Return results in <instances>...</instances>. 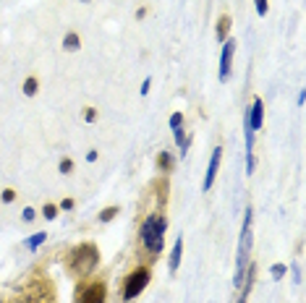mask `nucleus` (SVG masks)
<instances>
[{"label":"nucleus","instance_id":"f257e3e1","mask_svg":"<svg viewBox=\"0 0 306 303\" xmlns=\"http://www.w3.org/2000/svg\"><path fill=\"white\" fill-rule=\"evenodd\" d=\"M165 233H167V215L165 212H149L139 225V246L155 262L165 248Z\"/></svg>","mask_w":306,"mask_h":303},{"label":"nucleus","instance_id":"f03ea898","mask_svg":"<svg viewBox=\"0 0 306 303\" xmlns=\"http://www.w3.org/2000/svg\"><path fill=\"white\" fill-rule=\"evenodd\" d=\"M100 267V248L95 240H84V243L73 246L66 256V269L71 277H89L92 272Z\"/></svg>","mask_w":306,"mask_h":303},{"label":"nucleus","instance_id":"7ed1b4c3","mask_svg":"<svg viewBox=\"0 0 306 303\" xmlns=\"http://www.w3.org/2000/svg\"><path fill=\"white\" fill-rule=\"evenodd\" d=\"M251 220H254V209L251 204H246V212H243V227H241V243H238V256H236V277L233 285L241 287L243 272H246L249 264V251H251Z\"/></svg>","mask_w":306,"mask_h":303},{"label":"nucleus","instance_id":"20e7f679","mask_svg":"<svg viewBox=\"0 0 306 303\" xmlns=\"http://www.w3.org/2000/svg\"><path fill=\"white\" fill-rule=\"evenodd\" d=\"M149 280H152V267L149 264H136L128 275L123 277V290H120L123 303H131L134 298H139L147 290Z\"/></svg>","mask_w":306,"mask_h":303},{"label":"nucleus","instance_id":"39448f33","mask_svg":"<svg viewBox=\"0 0 306 303\" xmlns=\"http://www.w3.org/2000/svg\"><path fill=\"white\" fill-rule=\"evenodd\" d=\"M105 298H108L105 280H89L76 287V303H105Z\"/></svg>","mask_w":306,"mask_h":303},{"label":"nucleus","instance_id":"423d86ee","mask_svg":"<svg viewBox=\"0 0 306 303\" xmlns=\"http://www.w3.org/2000/svg\"><path fill=\"white\" fill-rule=\"evenodd\" d=\"M233 55H236V39L228 37L223 42V53H220V81L231 79V71H233Z\"/></svg>","mask_w":306,"mask_h":303},{"label":"nucleus","instance_id":"0eeeda50","mask_svg":"<svg viewBox=\"0 0 306 303\" xmlns=\"http://www.w3.org/2000/svg\"><path fill=\"white\" fill-rule=\"evenodd\" d=\"M223 146H215L212 149V157H209V165H207V173H204V180H202V191H212V186H215V178L220 173V162H223Z\"/></svg>","mask_w":306,"mask_h":303},{"label":"nucleus","instance_id":"6e6552de","mask_svg":"<svg viewBox=\"0 0 306 303\" xmlns=\"http://www.w3.org/2000/svg\"><path fill=\"white\" fill-rule=\"evenodd\" d=\"M246 118H249V126L254 128V133L265 126V99L262 97L251 99V108L246 110Z\"/></svg>","mask_w":306,"mask_h":303},{"label":"nucleus","instance_id":"1a4fd4ad","mask_svg":"<svg viewBox=\"0 0 306 303\" xmlns=\"http://www.w3.org/2000/svg\"><path fill=\"white\" fill-rule=\"evenodd\" d=\"M181 259H183V238L176 240L173 248H170V256H167V272H170V275H176V272H178Z\"/></svg>","mask_w":306,"mask_h":303},{"label":"nucleus","instance_id":"9d476101","mask_svg":"<svg viewBox=\"0 0 306 303\" xmlns=\"http://www.w3.org/2000/svg\"><path fill=\"white\" fill-rule=\"evenodd\" d=\"M155 168L162 173V175H167V173H173L176 170V157L170 155V152H157V157H155Z\"/></svg>","mask_w":306,"mask_h":303},{"label":"nucleus","instance_id":"9b49d317","mask_svg":"<svg viewBox=\"0 0 306 303\" xmlns=\"http://www.w3.org/2000/svg\"><path fill=\"white\" fill-rule=\"evenodd\" d=\"M231 26H233L231 13H220V16H217V26H215V37H217L220 44L228 39V34H231Z\"/></svg>","mask_w":306,"mask_h":303},{"label":"nucleus","instance_id":"f8f14e48","mask_svg":"<svg viewBox=\"0 0 306 303\" xmlns=\"http://www.w3.org/2000/svg\"><path fill=\"white\" fill-rule=\"evenodd\" d=\"M63 50L66 53H79L81 50V34L79 32H66V37H63Z\"/></svg>","mask_w":306,"mask_h":303},{"label":"nucleus","instance_id":"ddd939ff","mask_svg":"<svg viewBox=\"0 0 306 303\" xmlns=\"http://www.w3.org/2000/svg\"><path fill=\"white\" fill-rule=\"evenodd\" d=\"M21 92H24V97H37V94H39V79H37L34 73H29L26 79H24Z\"/></svg>","mask_w":306,"mask_h":303},{"label":"nucleus","instance_id":"4468645a","mask_svg":"<svg viewBox=\"0 0 306 303\" xmlns=\"http://www.w3.org/2000/svg\"><path fill=\"white\" fill-rule=\"evenodd\" d=\"M120 215V207L118 204H110V207H105V209H100V215H97V220L105 225V222H113L115 217Z\"/></svg>","mask_w":306,"mask_h":303},{"label":"nucleus","instance_id":"2eb2a0df","mask_svg":"<svg viewBox=\"0 0 306 303\" xmlns=\"http://www.w3.org/2000/svg\"><path fill=\"white\" fill-rule=\"evenodd\" d=\"M45 240H48V233H45V230H39V233H34L32 238H26V240H24V248L34 251V248H39V246L45 243Z\"/></svg>","mask_w":306,"mask_h":303},{"label":"nucleus","instance_id":"dca6fc26","mask_svg":"<svg viewBox=\"0 0 306 303\" xmlns=\"http://www.w3.org/2000/svg\"><path fill=\"white\" fill-rule=\"evenodd\" d=\"M39 215H42L45 220H55V217L60 215V209H58V204H55V201H45V204H42V209H39Z\"/></svg>","mask_w":306,"mask_h":303},{"label":"nucleus","instance_id":"f3484780","mask_svg":"<svg viewBox=\"0 0 306 303\" xmlns=\"http://www.w3.org/2000/svg\"><path fill=\"white\" fill-rule=\"evenodd\" d=\"M73 170H76V162H73L71 157H60V160H58V173H60V175H71Z\"/></svg>","mask_w":306,"mask_h":303},{"label":"nucleus","instance_id":"a211bd4d","mask_svg":"<svg viewBox=\"0 0 306 303\" xmlns=\"http://www.w3.org/2000/svg\"><path fill=\"white\" fill-rule=\"evenodd\" d=\"M81 118H84V123H97V120H100V110L92 108V105H86L84 113H81Z\"/></svg>","mask_w":306,"mask_h":303},{"label":"nucleus","instance_id":"6ab92c4d","mask_svg":"<svg viewBox=\"0 0 306 303\" xmlns=\"http://www.w3.org/2000/svg\"><path fill=\"white\" fill-rule=\"evenodd\" d=\"M19 199V191L16 188H3V191H0V201H3V204H13V201H16Z\"/></svg>","mask_w":306,"mask_h":303},{"label":"nucleus","instance_id":"aec40b11","mask_svg":"<svg viewBox=\"0 0 306 303\" xmlns=\"http://www.w3.org/2000/svg\"><path fill=\"white\" fill-rule=\"evenodd\" d=\"M285 272H288V267H285V264H280V262L270 267V275H272L275 280H283V277H285Z\"/></svg>","mask_w":306,"mask_h":303},{"label":"nucleus","instance_id":"412c9836","mask_svg":"<svg viewBox=\"0 0 306 303\" xmlns=\"http://www.w3.org/2000/svg\"><path fill=\"white\" fill-rule=\"evenodd\" d=\"M21 220H24V222H34V220H37V209H34V207H24Z\"/></svg>","mask_w":306,"mask_h":303},{"label":"nucleus","instance_id":"4be33fe9","mask_svg":"<svg viewBox=\"0 0 306 303\" xmlns=\"http://www.w3.org/2000/svg\"><path fill=\"white\" fill-rule=\"evenodd\" d=\"M167 123H170V128H173V131H176V128H181V126H183V113H181V110H178V113H173Z\"/></svg>","mask_w":306,"mask_h":303},{"label":"nucleus","instance_id":"5701e85b","mask_svg":"<svg viewBox=\"0 0 306 303\" xmlns=\"http://www.w3.org/2000/svg\"><path fill=\"white\" fill-rule=\"evenodd\" d=\"M256 3V13L259 16H267V11H270V0H254Z\"/></svg>","mask_w":306,"mask_h":303},{"label":"nucleus","instance_id":"b1692460","mask_svg":"<svg viewBox=\"0 0 306 303\" xmlns=\"http://www.w3.org/2000/svg\"><path fill=\"white\" fill-rule=\"evenodd\" d=\"M147 16H149V8H147V6H142V8L134 11V19H136V21H142V19H147Z\"/></svg>","mask_w":306,"mask_h":303},{"label":"nucleus","instance_id":"393cba45","mask_svg":"<svg viewBox=\"0 0 306 303\" xmlns=\"http://www.w3.org/2000/svg\"><path fill=\"white\" fill-rule=\"evenodd\" d=\"M254 168H256V157H254V152H249L246 155V173H254Z\"/></svg>","mask_w":306,"mask_h":303},{"label":"nucleus","instance_id":"a878e982","mask_svg":"<svg viewBox=\"0 0 306 303\" xmlns=\"http://www.w3.org/2000/svg\"><path fill=\"white\" fill-rule=\"evenodd\" d=\"M73 207H76V201H73V199H63V201L58 204V209H60V212H71Z\"/></svg>","mask_w":306,"mask_h":303},{"label":"nucleus","instance_id":"bb28decb","mask_svg":"<svg viewBox=\"0 0 306 303\" xmlns=\"http://www.w3.org/2000/svg\"><path fill=\"white\" fill-rule=\"evenodd\" d=\"M97 160H100V152L97 149H89L86 152V162H97Z\"/></svg>","mask_w":306,"mask_h":303},{"label":"nucleus","instance_id":"cd10ccee","mask_svg":"<svg viewBox=\"0 0 306 303\" xmlns=\"http://www.w3.org/2000/svg\"><path fill=\"white\" fill-rule=\"evenodd\" d=\"M149 86H152V79L147 76V79H144V84H142V97H144V94H149Z\"/></svg>","mask_w":306,"mask_h":303},{"label":"nucleus","instance_id":"c85d7f7f","mask_svg":"<svg viewBox=\"0 0 306 303\" xmlns=\"http://www.w3.org/2000/svg\"><path fill=\"white\" fill-rule=\"evenodd\" d=\"M293 275H296L293 280H296V282H301V267H298V264H293Z\"/></svg>","mask_w":306,"mask_h":303},{"label":"nucleus","instance_id":"c756f323","mask_svg":"<svg viewBox=\"0 0 306 303\" xmlns=\"http://www.w3.org/2000/svg\"><path fill=\"white\" fill-rule=\"evenodd\" d=\"M81 3H92V0H81Z\"/></svg>","mask_w":306,"mask_h":303}]
</instances>
